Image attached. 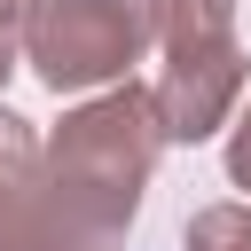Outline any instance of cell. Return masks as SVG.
<instances>
[{"label": "cell", "mask_w": 251, "mask_h": 251, "mask_svg": "<svg viewBox=\"0 0 251 251\" xmlns=\"http://www.w3.org/2000/svg\"><path fill=\"white\" fill-rule=\"evenodd\" d=\"M8 71H16V63H0V78H8Z\"/></svg>", "instance_id": "obj_8"}, {"label": "cell", "mask_w": 251, "mask_h": 251, "mask_svg": "<svg viewBox=\"0 0 251 251\" xmlns=\"http://www.w3.org/2000/svg\"><path fill=\"white\" fill-rule=\"evenodd\" d=\"M227 173H235V188H251V110H243V126H235V149H227Z\"/></svg>", "instance_id": "obj_7"}, {"label": "cell", "mask_w": 251, "mask_h": 251, "mask_svg": "<svg viewBox=\"0 0 251 251\" xmlns=\"http://www.w3.org/2000/svg\"><path fill=\"white\" fill-rule=\"evenodd\" d=\"M31 196H39V141L16 110H0V251H31Z\"/></svg>", "instance_id": "obj_4"}, {"label": "cell", "mask_w": 251, "mask_h": 251, "mask_svg": "<svg viewBox=\"0 0 251 251\" xmlns=\"http://www.w3.org/2000/svg\"><path fill=\"white\" fill-rule=\"evenodd\" d=\"M157 149H165V126H157L149 86H118V94L71 110L63 133L39 149L31 251H118Z\"/></svg>", "instance_id": "obj_1"}, {"label": "cell", "mask_w": 251, "mask_h": 251, "mask_svg": "<svg viewBox=\"0 0 251 251\" xmlns=\"http://www.w3.org/2000/svg\"><path fill=\"white\" fill-rule=\"evenodd\" d=\"M188 251H251V204H220L188 227Z\"/></svg>", "instance_id": "obj_5"}, {"label": "cell", "mask_w": 251, "mask_h": 251, "mask_svg": "<svg viewBox=\"0 0 251 251\" xmlns=\"http://www.w3.org/2000/svg\"><path fill=\"white\" fill-rule=\"evenodd\" d=\"M31 16H39V0H0V63H16V47L31 39Z\"/></svg>", "instance_id": "obj_6"}, {"label": "cell", "mask_w": 251, "mask_h": 251, "mask_svg": "<svg viewBox=\"0 0 251 251\" xmlns=\"http://www.w3.org/2000/svg\"><path fill=\"white\" fill-rule=\"evenodd\" d=\"M149 31L165 47V71L149 86L165 141H204L243 94V47H235V0H149Z\"/></svg>", "instance_id": "obj_2"}, {"label": "cell", "mask_w": 251, "mask_h": 251, "mask_svg": "<svg viewBox=\"0 0 251 251\" xmlns=\"http://www.w3.org/2000/svg\"><path fill=\"white\" fill-rule=\"evenodd\" d=\"M141 39H149V8L141 0H39L24 47H31V71L55 94H78V86L126 78Z\"/></svg>", "instance_id": "obj_3"}]
</instances>
